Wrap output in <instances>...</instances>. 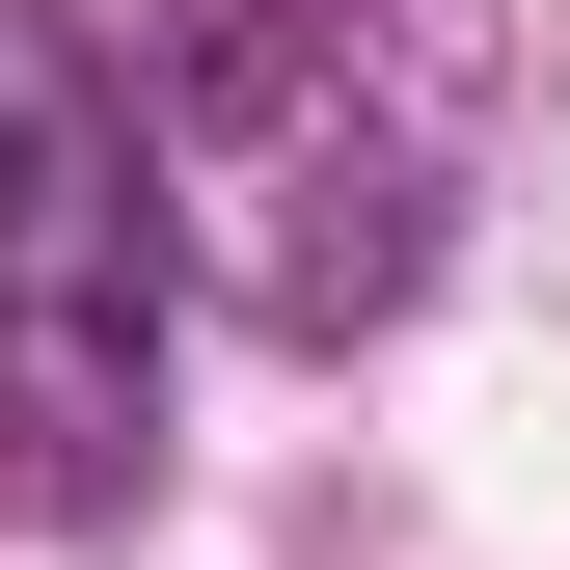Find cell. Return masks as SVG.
I'll return each mask as SVG.
<instances>
[{"label":"cell","mask_w":570,"mask_h":570,"mask_svg":"<svg viewBox=\"0 0 570 570\" xmlns=\"http://www.w3.org/2000/svg\"><path fill=\"white\" fill-rule=\"evenodd\" d=\"M164 326H190L164 109L136 55H82V0H0V489L28 517L164 489Z\"/></svg>","instance_id":"2"},{"label":"cell","mask_w":570,"mask_h":570,"mask_svg":"<svg viewBox=\"0 0 570 570\" xmlns=\"http://www.w3.org/2000/svg\"><path fill=\"white\" fill-rule=\"evenodd\" d=\"M136 109H164L190 272L245 326H407L489 190V109H517V0H136Z\"/></svg>","instance_id":"1"}]
</instances>
